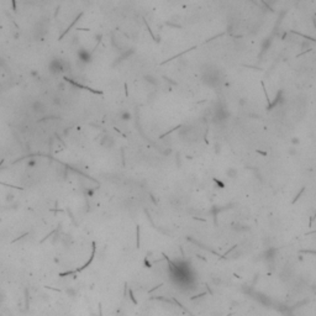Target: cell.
Listing matches in <instances>:
<instances>
[{
  "label": "cell",
  "mask_w": 316,
  "mask_h": 316,
  "mask_svg": "<svg viewBox=\"0 0 316 316\" xmlns=\"http://www.w3.org/2000/svg\"><path fill=\"white\" fill-rule=\"evenodd\" d=\"M66 69L64 68V62L63 61H59V59H53L52 62L49 63V70L52 73L57 74L59 72H63V70Z\"/></svg>",
  "instance_id": "6da1fadb"
},
{
  "label": "cell",
  "mask_w": 316,
  "mask_h": 316,
  "mask_svg": "<svg viewBox=\"0 0 316 316\" xmlns=\"http://www.w3.org/2000/svg\"><path fill=\"white\" fill-rule=\"evenodd\" d=\"M32 110L36 114H43V112H46V105H44L42 101L37 100L35 102H32Z\"/></svg>",
  "instance_id": "7a4b0ae2"
},
{
  "label": "cell",
  "mask_w": 316,
  "mask_h": 316,
  "mask_svg": "<svg viewBox=\"0 0 316 316\" xmlns=\"http://www.w3.org/2000/svg\"><path fill=\"white\" fill-rule=\"evenodd\" d=\"M15 198H16V195L14 194V193L9 191V193H6V194H5V201L8 203V204H12V203L15 201Z\"/></svg>",
  "instance_id": "3957f363"
},
{
  "label": "cell",
  "mask_w": 316,
  "mask_h": 316,
  "mask_svg": "<svg viewBox=\"0 0 316 316\" xmlns=\"http://www.w3.org/2000/svg\"><path fill=\"white\" fill-rule=\"evenodd\" d=\"M146 82H148L150 84H153V85H157L158 84V80L154 78V77H152V75H147L146 77Z\"/></svg>",
  "instance_id": "277c9868"
},
{
  "label": "cell",
  "mask_w": 316,
  "mask_h": 316,
  "mask_svg": "<svg viewBox=\"0 0 316 316\" xmlns=\"http://www.w3.org/2000/svg\"><path fill=\"white\" fill-rule=\"evenodd\" d=\"M120 118L122 119V120H130L131 119V114L130 112H127V111H124V112H121V115H120Z\"/></svg>",
  "instance_id": "5b68a950"
},
{
  "label": "cell",
  "mask_w": 316,
  "mask_h": 316,
  "mask_svg": "<svg viewBox=\"0 0 316 316\" xmlns=\"http://www.w3.org/2000/svg\"><path fill=\"white\" fill-rule=\"evenodd\" d=\"M227 176H229L230 178H235V177L237 176V172H236L235 169H232V168H230V169L227 171Z\"/></svg>",
  "instance_id": "8992f818"
},
{
  "label": "cell",
  "mask_w": 316,
  "mask_h": 316,
  "mask_svg": "<svg viewBox=\"0 0 316 316\" xmlns=\"http://www.w3.org/2000/svg\"><path fill=\"white\" fill-rule=\"evenodd\" d=\"M36 164H37V162H36V159H35V158L30 159L29 162H27V167H30V168H32V167H35Z\"/></svg>",
  "instance_id": "52a82bcc"
},
{
  "label": "cell",
  "mask_w": 316,
  "mask_h": 316,
  "mask_svg": "<svg viewBox=\"0 0 316 316\" xmlns=\"http://www.w3.org/2000/svg\"><path fill=\"white\" fill-rule=\"evenodd\" d=\"M53 104H56V105H59L61 104V98H59V96H54V98H53Z\"/></svg>",
  "instance_id": "ba28073f"
},
{
  "label": "cell",
  "mask_w": 316,
  "mask_h": 316,
  "mask_svg": "<svg viewBox=\"0 0 316 316\" xmlns=\"http://www.w3.org/2000/svg\"><path fill=\"white\" fill-rule=\"evenodd\" d=\"M5 66V61L3 59V58H0V68H3Z\"/></svg>",
  "instance_id": "9c48e42d"
},
{
  "label": "cell",
  "mask_w": 316,
  "mask_h": 316,
  "mask_svg": "<svg viewBox=\"0 0 316 316\" xmlns=\"http://www.w3.org/2000/svg\"><path fill=\"white\" fill-rule=\"evenodd\" d=\"M14 37L15 38H19V34H14Z\"/></svg>",
  "instance_id": "30bf717a"
}]
</instances>
